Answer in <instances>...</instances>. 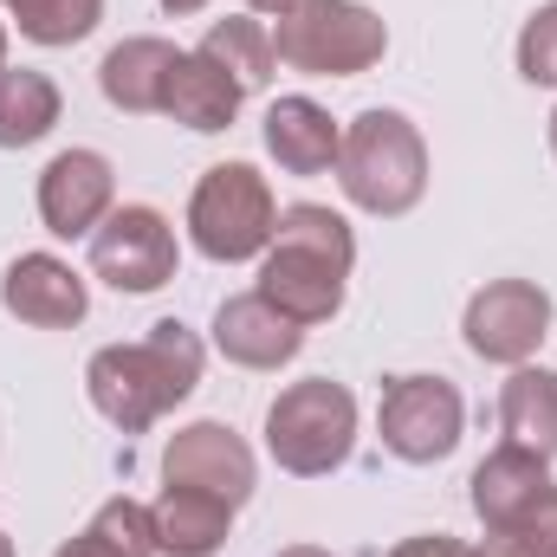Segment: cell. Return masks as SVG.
<instances>
[{
	"label": "cell",
	"mask_w": 557,
	"mask_h": 557,
	"mask_svg": "<svg viewBox=\"0 0 557 557\" xmlns=\"http://www.w3.org/2000/svg\"><path fill=\"white\" fill-rule=\"evenodd\" d=\"M357 267V234L344 214L318 208V201H292L278 208L273 247L260 253V298L278 305L292 324H331L344 311V278Z\"/></svg>",
	"instance_id": "6da1fadb"
},
{
	"label": "cell",
	"mask_w": 557,
	"mask_h": 557,
	"mask_svg": "<svg viewBox=\"0 0 557 557\" xmlns=\"http://www.w3.org/2000/svg\"><path fill=\"white\" fill-rule=\"evenodd\" d=\"M195 383H201V337L182 318L149 324V337H137V344H104L85 363L91 409L124 434L156 428L175 403L195 396Z\"/></svg>",
	"instance_id": "7a4b0ae2"
},
{
	"label": "cell",
	"mask_w": 557,
	"mask_h": 557,
	"mask_svg": "<svg viewBox=\"0 0 557 557\" xmlns=\"http://www.w3.org/2000/svg\"><path fill=\"white\" fill-rule=\"evenodd\" d=\"M337 188L363 214H409L428 195V143L403 111H363L350 117L344 149H337Z\"/></svg>",
	"instance_id": "3957f363"
},
{
	"label": "cell",
	"mask_w": 557,
	"mask_h": 557,
	"mask_svg": "<svg viewBox=\"0 0 557 557\" xmlns=\"http://www.w3.org/2000/svg\"><path fill=\"white\" fill-rule=\"evenodd\" d=\"M273 52L305 78H357L383 65L389 26L363 0H292L273 20Z\"/></svg>",
	"instance_id": "277c9868"
},
{
	"label": "cell",
	"mask_w": 557,
	"mask_h": 557,
	"mask_svg": "<svg viewBox=\"0 0 557 557\" xmlns=\"http://www.w3.org/2000/svg\"><path fill=\"white\" fill-rule=\"evenodd\" d=\"M357 447V396L331 376H305L292 389H278L267 409V454L292 480H324L350 460Z\"/></svg>",
	"instance_id": "5b68a950"
},
{
	"label": "cell",
	"mask_w": 557,
	"mask_h": 557,
	"mask_svg": "<svg viewBox=\"0 0 557 557\" xmlns=\"http://www.w3.org/2000/svg\"><path fill=\"white\" fill-rule=\"evenodd\" d=\"M273 227H278V201L253 162H214L188 195V240L214 267L260 260L273 247Z\"/></svg>",
	"instance_id": "8992f818"
},
{
	"label": "cell",
	"mask_w": 557,
	"mask_h": 557,
	"mask_svg": "<svg viewBox=\"0 0 557 557\" xmlns=\"http://www.w3.org/2000/svg\"><path fill=\"white\" fill-rule=\"evenodd\" d=\"M460 428H467V403L447 376H396L383 389V409H376V434L396 460L409 467H434L460 447Z\"/></svg>",
	"instance_id": "52a82bcc"
},
{
	"label": "cell",
	"mask_w": 557,
	"mask_h": 557,
	"mask_svg": "<svg viewBox=\"0 0 557 557\" xmlns=\"http://www.w3.org/2000/svg\"><path fill=\"white\" fill-rule=\"evenodd\" d=\"M182 267L175 227L149 208V201H124L104 214V227L91 234V278H104L111 292H162Z\"/></svg>",
	"instance_id": "ba28073f"
},
{
	"label": "cell",
	"mask_w": 557,
	"mask_h": 557,
	"mask_svg": "<svg viewBox=\"0 0 557 557\" xmlns=\"http://www.w3.org/2000/svg\"><path fill=\"white\" fill-rule=\"evenodd\" d=\"M460 331H467V350H473V357L519 370V363H532L539 344L552 337V292L532 285V278H493V285H480V292L467 298Z\"/></svg>",
	"instance_id": "9c48e42d"
},
{
	"label": "cell",
	"mask_w": 557,
	"mask_h": 557,
	"mask_svg": "<svg viewBox=\"0 0 557 557\" xmlns=\"http://www.w3.org/2000/svg\"><path fill=\"white\" fill-rule=\"evenodd\" d=\"M162 480L169 486H201V493H214V499H227L240 512L253 499V486H260V460L227 421H188L162 447Z\"/></svg>",
	"instance_id": "30bf717a"
},
{
	"label": "cell",
	"mask_w": 557,
	"mask_h": 557,
	"mask_svg": "<svg viewBox=\"0 0 557 557\" xmlns=\"http://www.w3.org/2000/svg\"><path fill=\"white\" fill-rule=\"evenodd\" d=\"M117 208V175L98 149H59L39 169V221L59 240H91Z\"/></svg>",
	"instance_id": "8fae6325"
},
{
	"label": "cell",
	"mask_w": 557,
	"mask_h": 557,
	"mask_svg": "<svg viewBox=\"0 0 557 557\" xmlns=\"http://www.w3.org/2000/svg\"><path fill=\"white\" fill-rule=\"evenodd\" d=\"M0 305L33 331H72L85 324L91 292H85V273H72L59 253H20L0 278Z\"/></svg>",
	"instance_id": "7c38bea8"
},
{
	"label": "cell",
	"mask_w": 557,
	"mask_h": 557,
	"mask_svg": "<svg viewBox=\"0 0 557 557\" xmlns=\"http://www.w3.org/2000/svg\"><path fill=\"white\" fill-rule=\"evenodd\" d=\"M214 350L240 370H278L305 350V324H292L260 292H240V298H221L214 311Z\"/></svg>",
	"instance_id": "4fadbf2b"
},
{
	"label": "cell",
	"mask_w": 557,
	"mask_h": 557,
	"mask_svg": "<svg viewBox=\"0 0 557 557\" xmlns=\"http://www.w3.org/2000/svg\"><path fill=\"white\" fill-rule=\"evenodd\" d=\"M337 149H344V124L318 98H278L267 111V156L285 175H324L337 169Z\"/></svg>",
	"instance_id": "5bb4252c"
},
{
	"label": "cell",
	"mask_w": 557,
	"mask_h": 557,
	"mask_svg": "<svg viewBox=\"0 0 557 557\" xmlns=\"http://www.w3.org/2000/svg\"><path fill=\"white\" fill-rule=\"evenodd\" d=\"M149 525L162 557H214L234 532V506L201 486H162V499L149 506Z\"/></svg>",
	"instance_id": "9a60e30c"
},
{
	"label": "cell",
	"mask_w": 557,
	"mask_h": 557,
	"mask_svg": "<svg viewBox=\"0 0 557 557\" xmlns=\"http://www.w3.org/2000/svg\"><path fill=\"white\" fill-rule=\"evenodd\" d=\"M175 59H182V52H175L169 39L137 33V39H124V46H111V52H104V65H98V85H104V98H111L117 111L149 117V111H162V98H169Z\"/></svg>",
	"instance_id": "2e32d148"
},
{
	"label": "cell",
	"mask_w": 557,
	"mask_h": 557,
	"mask_svg": "<svg viewBox=\"0 0 557 557\" xmlns=\"http://www.w3.org/2000/svg\"><path fill=\"white\" fill-rule=\"evenodd\" d=\"M240 85L195 46V52H182L175 59V78H169V98H162V117H175L182 131H201V137H214V131H227L234 117H240Z\"/></svg>",
	"instance_id": "e0dca14e"
},
{
	"label": "cell",
	"mask_w": 557,
	"mask_h": 557,
	"mask_svg": "<svg viewBox=\"0 0 557 557\" xmlns=\"http://www.w3.org/2000/svg\"><path fill=\"white\" fill-rule=\"evenodd\" d=\"M552 486V460L545 454H525L512 441H499L480 467H473V512L486 532H499L506 519H519L539 493Z\"/></svg>",
	"instance_id": "ac0fdd59"
},
{
	"label": "cell",
	"mask_w": 557,
	"mask_h": 557,
	"mask_svg": "<svg viewBox=\"0 0 557 557\" xmlns=\"http://www.w3.org/2000/svg\"><path fill=\"white\" fill-rule=\"evenodd\" d=\"M499 428L525 454H557V376L545 363H519L499 389Z\"/></svg>",
	"instance_id": "d6986e66"
},
{
	"label": "cell",
	"mask_w": 557,
	"mask_h": 557,
	"mask_svg": "<svg viewBox=\"0 0 557 557\" xmlns=\"http://www.w3.org/2000/svg\"><path fill=\"white\" fill-rule=\"evenodd\" d=\"M65 98L46 72L33 65H0V149H33L39 137H52Z\"/></svg>",
	"instance_id": "ffe728a7"
},
{
	"label": "cell",
	"mask_w": 557,
	"mask_h": 557,
	"mask_svg": "<svg viewBox=\"0 0 557 557\" xmlns=\"http://www.w3.org/2000/svg\"><path fill=\"white\" fill-rule=\"evenodd\" d=\"M201 52L240 85V91H260L267 78H273L278 52H273V26L260 20V13H227V20H214L208 26V39H201Z\"/></svg>",
	"instance_id": "44dd1931"
},
{
	"label": "cell",
	"mask_w": 557,
	"mask_h": 557,
	"mask_svg": "<svg viewBox=\"0 0 557 557\" xmlns=\"http://www.w3.org/2000/svg\"><path fill=\"white\" fill-rule=\"evenodd\" d=\"M52 557H162V552H156L149 506H137L131 493H117V499H104V506L91 512V525H85L72 545H59Z\"/></svg>",
	"instance_id": "7402d4cb"
},
{
	"label": "cell",
	"mask_w": 557,
	"mask_h": 557,
	"mask_svg": "<svg viewBox=\"0 0 557 557\" xmlns=\"http://www.w3.org/2000/svg\"><path fill=\"white\" fill-rule=\"evenodd\" d=\"M0 7L33 46H78L104 20V0H0Z\"/></svg>",
	"instance_id": "603a6c76"
},
{
	"label": "cell",
	"mask_w": 557,
	"mask_h": 557,
	"mask_svg": "<svg viewBox=\"0 0 557 557\" xmlns=\"http://www.w3.org/2000/svg\"><path fill=\"white\" fill-rule=\"evenodd\" d=\"M486 557H557V486H545L519 519H506L499 532H486Z\"/></svg>",
	"instance_id": "cb8c5ba5"
},
{
	"label": "cell",
	"mask_w": 557,
	"mask_h": 557,
	"mask_svg": "<svg viewBox=\"0 0 557 557\" xmlns=\"http://www.w3.org/2000/svg\"><path fill=\"white\" fill-rule=\"evenodd\" d=\"M519 78L525 85H557V0H545L525 26H519Z\"/></svg>",
	"instance_id": "d4e9b609"
},
{
	"label": "cell",
	"mask_w": 557,
	"mask_h": 557,
	"mask_svg": "<svg viewBox=\"0 0 557 557\" xmlns=\"http://www.w3.org/2000/svg\"><path fill=\"white\" fill-rule=\"evenodd\" d=\"M383 557H486L480 545H467V539H447V532H428V539H403L396 552Z\"/></svg>",
	"instance_id": "484cf974"
},
{
	"label": "cell",
	"mask_w": 557,
	"mask_h": 557,
	"mask_svg": "<svg viewBox=\"0 0 557 557\" xmlns=\"http://www.w3.org/2000/svg\"><path fill=\"white\" fill-rule=\"evenodd\" d=\"M285 7H292V0H247V13H273V20L285 13Z\"/></svg>",
	"instance_id": "4316f807"
},
{
	"label": "cell",
	"mask_w": 557,
	"mask_h": 557,
	"mask_svg": "<svg viewBox=\"0 0 557 557\" xmlns=\"http://www.w3.org/2000/svg\"><path fill=\"white\" fill-rule=\"evenodd\" d=\"M162 7H169V13H175V20H182V13H201V7H208V0H162Z\"/></svg>",
	"instance_id": "83f0119b"
},
{
	"label": "cell",
	"mask_w": 557,
	"mask_h": 557,
	"mask_svg": "<svg viewBox=\"0 0 557 557\" xmlns=\"http://www.w3.org/2000/svg\"><path fill=\"white\" fill-rule=\"evenodd\" d=\"M278 557H331V552H318V545H285Z\"/></svg>",
	"instance_id": "f1b7e54d"
},
{
	"label": "cell",
	"mask_w": 557,
	"mask_h": 557,
	"mask_svg": "<svg viewBox=\"0 0 557 557\" xmlns=\"http://www.w3.org/2000/svg\"><path fill=\"white\" fill-rule=\"evenodd\" d=\"M0 557H20V552H13V539H7V532H0Z\"/></svg>",
	"instance_id": "f546056e"
},
{
	"label": "cell",
	"mask_w": 557,
	"mask_h": 557,
	"mask_svg": "<svg viewBox=\"0 0 557 557\" xmlns=\"http://www.w3.org/2000/svg\"><path fill=\"white\" fill-rule=\"evenodd\" d=\"M0 65H7V20H0Z\"/></svg>",
	"instance_id": "4dcf8cb0"
},
{
	"label": "cell",
	"mask_w": 557,
	"mask_h": 557,
	"mask_svg": "<svg viewBox=\"0 0 557 557\" xmlns=\"http://www.w3.org/2000/svg\"><path fill=\"white\" fill-rule=\"evenodd\" d=\"M552 156H557V111H552Z\"/></svg>",
	"instance_id": "1f68e13d"
}]
</instances>
